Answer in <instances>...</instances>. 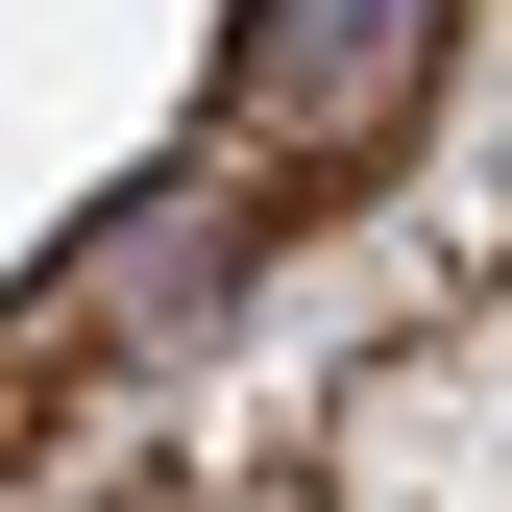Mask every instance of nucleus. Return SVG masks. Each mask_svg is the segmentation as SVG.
<instances>
[{
    "mask_svg": "<svg viewBox=\"0 0 512 512\" xmlns=\"http://www.w3.org/2000/svg\"><path fill=\"white\" fill-rule=\"evenodd\" d=\"M415 25H439V0H293V25L244 49V122H342L366 74H415Z\"/></svg>",
    "mask_w": 512,
    "mask_h": 512,
    "instance_id": "nucleus-1",
    "label": "nucleus"
}]
</instances>
